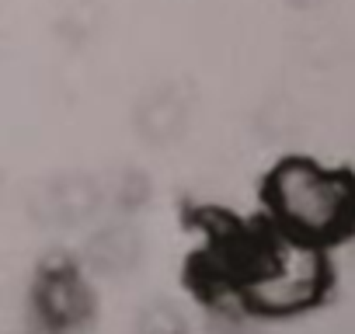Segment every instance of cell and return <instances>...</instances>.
I'll return each mask as SVG.
<instances>
[{"label":"cell","mask_w":355,"mask_h":334,"mask_svg":"<svg viewBox=\"0 0 355 334\" xmlns=\"http://www.w3.org/2000/svg\"><path fill=\"white\" fill-rule=\"evenodd\" d=\"M265 202L272 227L296 240L327 251L355 240V175L348 167L289 157L268 175Z\"/></svg>","instance_id":"6da1fadb"},{"label":"cell","mask_w":355,"mask_h":334,"mask_svg":"<svg viewBox=\"0 0 355 334\" xmlns=\"http://www.w3.org/2000/svg\"><path fill=\"white\" fill-rule=\"evenodd\" d=\"M334 272L327 247L296 240L275 227H268L265 247L241 282V296L251 310L268 317H289L313 310L331 292Z\"/></svg>","instance_id":"7a4b0ae2"}]
</instances>
